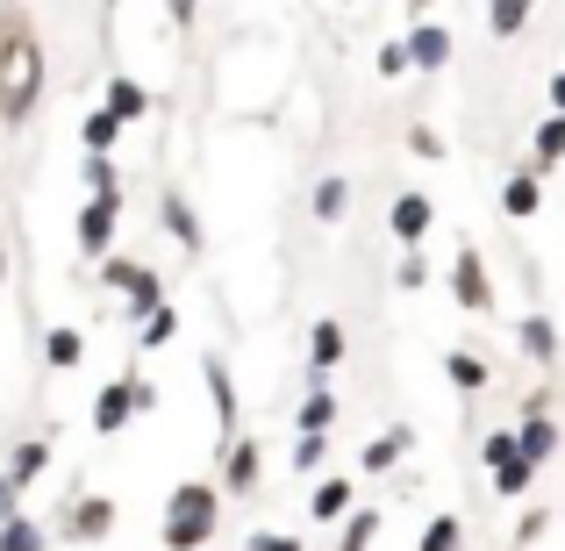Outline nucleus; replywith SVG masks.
Listing matches in <instances>:
<instances>
[{"instance_id": "c756f323", "label": "nucleus", "mask_w": 565, "mask_h": 551, "mask_svg": "<svg viewBox=\"0 0 565 551\" xmlns=\"http://www.w3.org/2000/svg\"><path fill=\"white\" fill-rule=\"evenodd\" d=\"M166 215H172V230H180V244H186V251L201 244V222L186 215V201H180V193H172V201H166Z\"/></svg>"}, {"instance_id": "72a5a7b5", "label": "nucleus", "mask_w": 565, "mask_h": 551, "mask_svg": "<svg viewBox=\"0 0 565 551\" xmlns=\"http://www.w3.org/2000/svg\"><path fill=\"white\" fill-rule=\"evenodd\" d=\"M294 466H301V473H316V466H322V437H301V452H294Z\"/></svg>"}, {"instance_id": "4c0bfd02", "label": "nucleus", "mask_w": 565, "mask_h": 551, "mask_svg": "<svg viewBox=\"0 0 565 551\" xmlns=\"http://www.w3.org/2000/svg\"><path fill=\"white\" fill-rule=\"evenodd\" d=\"M193 8H201V0H172V22H193Z\"/></svg>"}, {"instance_id": "4be33fe9", "label": "nucleus", "mask_w": 565, "mask_h": 551, "mask_svg": "<svg viewBox=\"0 0 565 551\" xmlns=\"http://www.w3.org/2000/svg\"><path fill=\"white\" fill-rule=\"evenodd\" d=\"M43 466H51V444H22V452H14V466H8V480H14V487H29Z\"/></svg>"}, {"instance_id": "a211bd4d", "label": "nucleus", "mask_w": 565, "mask_h": 551, "mask_svg": "<svg viewBox=\"0 0 565 551\" xmlns=\"http://www.w3.org/2000/svg\"><path fill=\"white\" fill-rule=\"evenodd\" d=\"M523 351H530V359H558V330H552V316H530V322H523Z\"/></svg>"}, {"instance_id": "dca6fc26", "label": "nucleus", "mask_w": 565, "mask_h": 551, "mask_svg": "<svg viewBox=\"0 0 565 551\" xmlns=\"http://www.w3.org/2000/svg\"><path fill=\"white\" fill-rule=\"evenodd\" d=\"M0 551H43V523H29V516H8V523H0Z\"/></svg>"}, {"instance_id": "f8f14e48", "label": "nucleus", "mask_w": 565, "mask_h": 551, "mask_svg": "<svg viewBox=\"0 0 565 551\" xmlns=\"http://www.w3.org/2000/svg\"><path fill=\"white\" fill-rule=\"evenodd\" d=\"M230 495H250L258 487V444H230V473H222Z\"/></svg>"}, {"instance_id": "2f4dec72", "label": "nucleus", "mask_w": 565, "mask_h": 551, "mask_svg": "<svg viewBox=\"0 0 565 551\" xmlns=\"http://www.w3.org/2000/svg\"><path fill=\"white\" fill-rule=\"evenodd\" d=\"M373 530H380V516H351V530H344V551H365V544H373Z\"/></svg>"}, {"instance_id": "0eeeda50", "label": "nucleus", "mask_w": 565, "mask_h": 551, "mask_svg": "<svg viewBox=\"0 0 565 551\" xmlns=\"http://www.w3.org/2000/svg\"><path fill=\"white\" fill-rule=\"evenodd\" d=\"M201 372H207V394H215V437L230 444V430H236V386H230V365L207 359Z\"/></svg>"}, {"instance_id": "473e14b6", "label": "nucleus", "mask_w": 565, "mask_h": 551, "mask_svg": "<svg viewBox=\"0 0 565 551\" xmlns=\"http://www.w3.org/2000/svg\"><path fill=\"white\" fill-rule=\"evenodd\" d=\"M380 72H386V80H401V72H408V51H401V43H386V51H380Z\"/></svg>"}, {"instance_id": "5701e85b", "label": "nucleus", "mask_w": 565, "mask_h": 551, "mask_svg": "<svg viewBox=\"0 0 565 551\" xmlns=\"http://www.w3.org/2000/svg\"><path fill=\"white\" fill-rule=\"evenodd\" d=\"M537 201H544V193H537V180H530V172L501 187V208H509V215H537Z\"/></svg>"}, {"instance_id": "aec40b11", "label": "nucleus", "mask_w": 565, "mask_h": 551, "mask_svg": "<svg viewBox=\"0 0 565 551\" xmlns=\"http://www.w3.org/2000/svg\"><path fill=\"white\" fill-rule=\"evenodd\" d=\"M79 137H86V151H108V144H115V137H122V115H108V108H94V115H86V129H79Z\"/></svg>"}, {"instance_id": "bb28decb", "label": "nucleus", "mask_w": 565, "mask_h": 551, "mask_svg": "<svg viewBox=\"0 0 565 551\" xmlns=\"http://www.w3.org/2000/svg\"><path fill=\"white\" fill-rule=\"evenodd\" d=\"M172 330H180V316H172V308H166V301H158V308H151V316H143V351H158V345H166V337H172Z\"/></svg>"}, {"instance_id": "c9c22d12", "label": "nucleus", "mask_w": 565, "mask_h": 551, "mask_svg": "<svg viewBox=\"0 0 565 551\" xmlns=\"http://www.w3.org/2000/svg\"><path fill=\"white\" fill-rule=\"evenodd\" d=\"M14 495H22V487H14L8 473H0V523H8V516H14Z\"/></svg>"}, {"instance_id": "cd10ccee", "label": "nucleus", "mask_w": 565, "mask_h": 551, "mask_svg": "<svg viewBox=\"0 0 565 551\" xmlns=\"http://www.w3.org/2000/svg\"><path fill=\"white\" fill-rule=\"evenodd\" d=\"M537 158H544V166H558V158H565V115L558 108H552V123L537 129Z\"/></svg>"}, {"instance_id": "423d86ee", "label": "nucleus", "mask_w": 565, "mask_h": 551, "mask_svg": "<svg viewBox=\"0 0 565 551\" xmlns=\"http://www.w3.org/2000/svg\"><path fill=\"white\" fill-rule=\"evenodd\" d=\"M408 51V65H423V72H444L451 65V29H437V22H415V36L401 43Z\"/></svg>"}, {"instance_id": "4468645a", "label": "nucleus", "mask_w": 565, "mask_h": 551, "mask_svg": "<svg viewBox=\"0 0 565 551\" xmlns=\"http://www.w3.org/2000/svg\"><path fill=\"white\" fill-rule=\"evenodd\" d=\"M43 359H51L57 372H72V365H79V359H86V345H79V330H51V337H43Z\"/></svg>"}, {"instance_id": "6ab92c4d", "label": "nucleus", "mask_w": 565, "mask_h": 551, "mask_svg": "<svg viewBox=\"0 0 565 551\" xmlns=\"http://www.w3.org/2000/svg\"><path fill=\"white\" fill-rule=\"evenodd\" d=\"M143 108H151V100H143L137 80H108V115H122V123H129V115H143Z\"/></svg>"}, {"instance_id": "1a4fd4ad", "label": "nucleus", "mask_w": 565, "mask_h": 551, "mask_svg": "<svg viewBox=\"0 0 565 551\" xmlns=\"http://www.w3.org/2000/svg\"><path fill=\"white\" fill-rule=\"evenodd\" d=\"M429 215H437V208H429V193H401V201H394V236H401V244H423V236H429Z\"/></svg>"}, {"instance_id": "f3484780", "label": "nucleus", "mask_w": 565, "mask_h": 551, "mask_svg": "<svg viewBox=\"0 0 565 551\" xmlns=\"http://www.w3.org/2000/svg\"><path fill=\"white\" fill-rule=\"evenodd\" d=\"M401 452H408V430H386V437H373V444H365V473H386Z\"/></svg>"}, {"instance_id": "393cba45", "label": "nucleus", "mask_w": 565, "mask_h": 551, "mask_svg": "<svg viewBox=\"0 0 565 551\" xmlns=\"http://www.w3.org/2000/svg\"><path fill=\"white\" fill-rule=\"evenodd\" d=\"M458 544H466V530H458V516H437V523L423 530V544H415V551H458Z\"/></svg>"}, {"instance_id": "58836bf2", "label": "nucleus", "mask_w": 565, "mask_h": 551, "mask_svg": "<svg viewBox=\"0 0 565 551\" xmlns=\"http://www.w3.org/2000/svg\"><path fill=\"white\" fill-rule=\"evenodd\" d=\"M552 108L565 115V72H558V80H552Z\"/></svg>"}, {"instance_id": "9b49d317", "label": "nucleus", "mask_w": 565, "mask_h": 551, "mask_svg": "<svg viewBox=\"0 0 565 551\" xmlns=\"http://www.w3.org/2000/svg\"><path fill=\"white\" fill-rule=\"evenodd\" d=\"M515 444H523V458H530V466H544V458L558 452V423H552V415H530Z\"/></svg>"}, {"instance_id": "e433bc0d", "label": "nucleus", "mask_w": 565, "mask_h": 551, "mask_svg": "<svg viewBox=\"0 0 565 551\" xmlns=\"http://www.w3.org/2000/svg\"><path fill=\"white\" fill-rule=\"evenodd\" d=\"M250 551H301L294 538H250Z\"/></svg>"}, {"instance_id": "f704fd0d", "label": "nucleus", "mask_w": 565, "mask_h": 551, "mask_svg": "<svg viewBox=\"0 0 565 551\" xmlns=\"http://www.w3.org/2000/svg\"><path fill=\"white\" fill-rule=\"evenodd\" d=\"M408 151H415V158H437V151H444V144H437V129H415V137H408Z\"/></svg>"}, {"instance_id": "39448f33", "label": "nucleus", "mask_w": 565, "mask_h": 551, "mask_svg": "<svg viewBox=\"0 0 565 551\" xmlns=\"http://www.w3.org/2000/svg\"><path fill=\"white\" fill-rule=\"evenodd\" d=\"M143 401H151V394H143V386H137V380H115V386H108V394H100V401H94V430H100V437H115V430H122V423H129V415H137V409H143Z\"/></svg>"}, {"instance_id": "7ed1b4c3", "label": "nucleus", "mask_w": 565, "mask_h": 551, "mask_svg": "<svg viewBox=\"0 0 565 551\" xmlns=\"http://www.w3.org/2000/svg\"><path fill=\"white\" fill-rule=\"evenodd\" d=\"M487 480H494V495H523V487L537 480V466L523 458V444H515L509 430H494V437H487Z\"/></svg>"}, {"instance_id": "ea45409f", "label": "nucleus", "mask_w": 565, "mask_h": 551, "mask_svg": "<svg viewBox=\"0 0 565 551\" xmlns=\"http://www.w3.org/2000/svg\"><path fill=\"white\" fill-rule=\"evenodd\" d=\"M0 279H8V258H0Z\"/></svg>"}, {"instance_id": "6e6552de", "label": "nucleus", "mask_w": 565, "mask_h": 551, "mask_svg": "<svg viewBox=\"0 0 565 551\" xmlns=\"http://www.w3.org/2000/svg\"><path fill=\"white\" fill-rule=\"evenodd\" d=\"M451 287H458V301H466V308H487V301H494V294H487V265H480V251H458Z\"/></svg>"}, {"instance_id": "b1692460", "label": "nucleus", "mask_w": 565, "mask_h": 551, "mask_svg": "<svg viewBox=\"0 0 565 551\" xmlns=\"http://www.w3.org/2000/svg\"><path fill=\"white\" fill-rule=\"evenodd\" d=\"M344 201H351V187L337 180V172H330V180H316V215H322V222H337V215H344Z\"/></svg>"}, {"instance_id": "412c9836", "label": "nucleus", "mask_w": 565, "mask_h": 551, "mask_svg": "<svg viewBox=\"0 0 565 551\" xmlns=\"http://www.w3.org/2000/svg\"><path fill=\"white\" fill-rule=\"evenodd\" d=\"M108 523H115V501H79V516H72L79 538H108Z\"/></svg>"}, {"instance_id": "20e7f679", "label": "nucleus", "mask_w": 565, "mask_h": 551, "mask_svg": "<svg viewBox=\"0 0 565 551\" xmlns=\"http://www.w3.org/2000/svg\"><path fill=\"white\" fill-rule=\"evenodd\" d=\"M108 244H115V193H94L79 208V251L86 258H108Z\"/></svg>"}, {"instance_id": "c85d7f7f", "label": "nucleus", "mask_w": 565, "mask_h": 551, "mask_svg": "<svg viewBox=\"0 0 565 551\" xmlns=\"http://www.w3.org/2000/svg\"><path fill=\"white\" fill-rule=\"evenodd\" d=\"M86 187H94V193H122V180H115V166H108V151H86Z\"/></svg>"}, {"instance_id": "f257e3e1", "label": "nucleus", "mask_w": 565, "mask_h": 551, "mask_svg": "<svg viewBox=\"0 0 565 551\" xmlns=\"http://www.w3.org/2000/svg\"><path fill=\"white\" fill-rule=\"evenodd\" d=\"M215 516H222V495L207 480H186L180 495H172V516H166V544L172 551H201L215 538Z\"/></svg>"}, {"instance_id": "a878e982", "label": "nucleus", "mask_w": 565, "mask_h": 551, "mask_svg": "<svg viewBox=\"0 0 565 551\" xmlns=\"http://www.w3.org/2000/svg\"><path fill=\"white\" fill-rule=\"evenodd\" d=\"M351 509V487L344 480H322L316 487V523H330V516H344Z\"/></svg>"}, {"instance_id": "9d476101", "label": "nucleus", "mask_w": 565, "mask_h": 551, "mask_svg": "<svg viewBox=\"0 0 565 551\" xmlns=\"http://www.w3.org/2000/svg\"><path fill=\"white\" fill-rule=\"evenodd\" d=\"M337 359H344V322H330V316H322L316 330H308V365H316V372H330Z\"/></svg>"}, {"instance_id": "7c9ffc66", "label": "nucleus", "mask_w": 565, "mask_h": 551, "mask_svg": "<svg viewBox=\"0 0 565 551\" xmlns=\"http://www.w3.org/2000/svg\"><path fill=\"white\" fill-rule=\"evenodd\" d=\"M444 365H451V380H458V386H487V365H480V359H466V351H451Z\"/></svg>"}, {"instance_id": "ddd939ff", "label": "nucleus", "mask_w": 565, "mask_h": 551, "mask_svg": "<svg viewBox=\"0 0 565 551\" xmlns=\"http://www.w3.org/2000/svg\"><path fill=\"white\" fill-rule=\"evenodd\" d=\"M330 423H337V401H330V386H316L301 401V437H330Z\"/></svg>"}, {"instance_id": "2eb2a0df", "label": "nucleus", "mask_w": 565, "mask_h": 551, "mask_svg": "<svg viewBox=\"0 0 565 551\" xmlns=\"http://www.w3.org/2000/svg\"><path fill=\"white\" fill-rule=\"evenodd\" d=\"M523 22H530V0H487V29L494 36H515Z\"/></svg>"}, {"instance_id": "f03ea898", "label": "nucleus", "mask_w": 565, "mask_h": 551, "mask_svg": "<svg viewBox=\"0 0 565 551\" xmlns=\"http://www.w3.org/2000/svg\"><path fill=\"white\" fill-rule=\"evenodd\" d=\"M36 86H43L36 43H29V36H8V51H0V108L22 123V115L36 108Z\"/></svg>"}]
</instances>
